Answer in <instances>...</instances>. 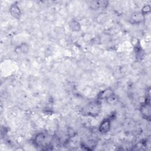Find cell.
I'll return each mask as SVG.
<instances>
[{
	"label": "cell",
	"instance_id": "cell-1",
	"mask_svg": "<svg viewBox=\"0 0 151 151\" xmlns=\"http://www.w3.org/2000/svg\"><path fill=\"white\" fill-rule=\"evenodd\" d=\"M101 105L99 100L91 101L84 107L81 110V113L84 116L96 117H97L101 113Z\"/></svg>",
	"mask_w": 151,
	"mask_h": 151
},
{
	"label": "cell",
	"instance_id": "cell-2",
	"mask_svg": "<svg viewBox=\"0 0 151 151\" xmlns=\"http://www.w3.org/2000/svg\"><path fill=\"white\" fill-rule=\"evenodd\" d=\"M51 142L50 136L44 132H39L33 138V144L38 147H46L49 146Z\"/></svg>",
	"mask_w": 151,
	"mask_h": 151
},
{
	"label": "cell",
	"instance_id": "cell-3",
	"mask_svg": "<svg viewBox=\"0 0 151 151\" xmlns=\"http://www.w3.org/2000/svg\"><path fill=\"white\" fill-rule=\"evenodd\" d=\"M150 97H146L145 102L142 104L140 107V111L142 117L147 120H150L151 107L150 104Z\"/></svg>",
	"mask_w": 151,
	"mask_h": 151
},
{
	"label": "cell",
	"instance_id": "cell-4",
	"mask_svg": "<svg viewBox=\"0 0 151 151\" xmlns=\"http://www.w3.org/2000/svg\"><path fill=\"white\" fill-rule=\"evenodd\" d=\"M111 119L108 117L101 122L99 126V131L100 133L105 134L110 130L111 127Z\"/></svg>",
	"mask_w": 151,
	"mask_h": 151
},
{
	"label": "cell",
	"instance_id": "cell-5",
	"mask_svg": "<svg viewBox=\"0 0 151 151\" xmlns=\"http://www.w3.org/2000/svg\"><path fill=\"white\" fill-rule=\"evenodd\" d=\"M114 91L112 89H111L110 88H106L102 91H101L98 96H97V98H98V100L101 101V100H106L107 99H108L110 97H111L112 95H113Z\"/></svg>",
	"mask_w": 151,
	"mask_h": 151
},
{
	"label": "cell",
	"instance_id": "cell-6",
	"mask_svg": "<svg viewBox=\"0 0 151 151\" xmlns=\"http://www.w3.org/2000/svg\"><path fill=\"white\" fill-rule=\"evenodd\" d=\"M9 12L11 15L15 19H19L21 17V11L19 6L16 3H14L10 6Z\"/></svg>",
	"mask_w": 151,
	"mask_h": 151
},
{
	"label": "cell",
	"instance_id": "cell-7",
	"mask_svg": "<svg viewBox=\"0 0 151 151\" xmlns=\"http://www.w3.org/2000/svg\"><path fill=\"white\" fill-rule=\"evenodd\" d=\"M145 16L140 12H133L130 18V22L132 24H140L143 22Z\"/></svg>",
	"mask_w": 151,
	"mask_h": 151
},
{
	"label": "cell",
	"instance_id": "cell-8",
	"mask_svg": "<svg viewBox=\"0 0 151 151\" xmlns=\"http://www.w3.org/2000/svg\"><path fill=\"white\" fill-rule=\"evenodd\" d=\"M108 19V15L106 12H101L96 17V21L99 24H104Z\"/></svg>",
	"mask_w": 151,
	"mask_h": 151
},
{
	"label": "cell",
	"instance_id": "cell-9",
	"mask_svg": "<svg viewBox=\"0 0 151 151\" xmlns=\"http://www.w3.org/2000/svg\"><path fill=\"white\" fill-rule=\"evenodd\" d=\"M70 29L74 32H78L81 29L80 24L77 20H72L70 23Z\"/></svg>",
	"mask_w": 151,
	"mask_h": 151
},
{
	"label": "cell",
	"instance_id": "cell-10",
	"mask_svg": "<svg viewBox=\"0 0 151 151\" xmlns=\"http://www.w3.org/2000/svg\"><path fill=\"white\" fill-rule=\"evenodd\" d=\"M29 47L28 45L24 43L20 45H19L18 47L16 48V51L19 53H27L28 51Z\"/></svg>",
	"mask_w": 151,
	"mask_h": 151
},
{
	"label": "cell",
	"instance_id": "cell-11",
	"mask_svg": "<svg viewBox=\"0 0 151 151\" xmlns=\"http://www.w3.org/2000/svg\"><path fill=\"white\" fill-rule=\"evenodd\" d=\"M89 6L91 9H93V10H97V9L100 8L99 1H90V4H89Z\"/></svg>",
	"mask_w": 151,
	"mask_h": 151
},
{
	"label": "cell",
	"instance_id": "cell-12",
	"mask_svg": "<svg viewBox=\"0 0 151 151\" xmlns=\"http://www.w3.org/2000/svg\"><path fill=\"white\" fill-rule=\"evenodd\" d=\"M119 100L118 97H117V96H116V94H113L112 95L111 97H110L108 99H107L106 101L107 103L110 104H116Z\"/></svg>",
	"mask_w": 151,
	"mask_h": 151
},
{
	"label": "cell",
	"instance_id": "cell-13",
	"mask_svg": "<svg viewBox=\"0 0 151 151\" xmlns=\"http://www.w3.org/2000/svg\"><path fill=\"white\" fill-rule=\"evenodd\" d=\"M150 6L149 5H146L142 8L140 12L145 16V15L149 14L150 12Z\"/></svg>",
	"mask_w": 151,
	"mask_h": 151
}]
</instances>
